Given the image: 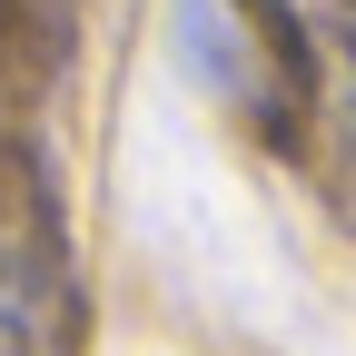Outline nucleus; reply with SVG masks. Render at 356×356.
<instances>
[{"label":"nucleus","mask_w":356,"mask_h":356,"mask_svg":"<svg viewBox=\"0 0 356 356\" xmlns=\"http://www.w3.org/2000/svg\"><path fill=\"white\" fill-rule=\"evenodd\" d=\"M70 346V287L30 218L0 198V356H60Z\"/></svg>","instance_id":"f257e3e1"},{"label":"nucleus","mask_w":356,"mask_h":356,"mask_svg":"<svg viewBox=\"0 0 356 356\" xmlns=\"http://www.w3.org/2000/svg\"><path fill=\"white\" fill-rule=\"evenodd\" d=\"M178 50L208 89H228V99H257V30L238 0H178Z\"/></svg>","instance_id":"f03ea898"},{"label":"nucleus","mask_w":356,"mask_h":356,"mask_svg":"<svg viewBox=\"0 0 356 356\" xmlns=\"http://www.w3.org/2000/svg\"><path fill=\"white\" fill-rule=\"evenodd\" d=\"M346 50H356V20H346Z\"/></svg>","instance_id":"7ed1b4c3"}]
</instances>
